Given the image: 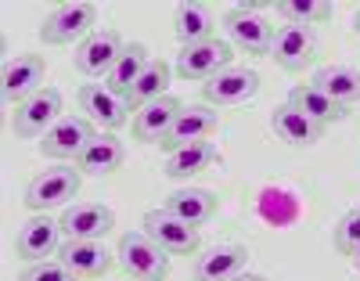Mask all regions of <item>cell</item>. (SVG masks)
Listing matches in <instances>:
<instances>
[{"label": "cell", "mask_w": 360, "mask_h": 281, "mask_svg": "<svg viewBox=\"0 0 360 281\" xmlns=\"http://www.w3.org/2000/svg\"><path fill=\"white\" fill-rule=\"evenodd\" d=\"M115 260L134 281H166L169 274V253H162L144 231H130L119 238Z\"/></svg>", "instance_id": "obj_1"}, {"label": "cell", "mask_w": 360, "mask_h": 281, "mask_svg": "<svg viewBox=\"0 0 360 281\" xmlns=\"http://www.w3.org/2000/svg\"><path fill=\"white\" fill-rule=\"evenodd\" d=\"M231 58H234V47L227 40L188 44V47H180V54H176V76L180 80H195V83H209L224 69H231Z\"/></svg>", "instance_id": "obj_2"}, {"label": "cell", "mask_w": 360, "mask_h": 281, "mask_svg": "<svg viewBox=\"0 0 360 281\" xmlns=\"http://www.w3.org/2000/svg\"><path fill=\"white\" fill-rule=\"evenodd\" d=\"M76 101H79L83 115L94 123V127L108 130V134L130 123V108H134V105H130L119 90H112L108 83H86V87H79Z\"/></svg>", "instance_id": "obj_3"}, {"label": "cell", "mask_w": 360, "mask_h": 281, "mask_svg": "<svg viewBox=\"0 0 360 281\" xmlns=\"http://www.w3.org/2000/svg\"><path fill=\"white\" fill-rule=\"evenodd\" d=\"M94 22H98V8L86 4V0H79V4H62L44 18L40 37H44V44H83L94 33Z\"/></svg>", "instance_id": "obj_4"}, {"label": "cell", "mask_w": 360, "mask_h": 281, "mask_svg": "<svg viewBox=\"0 0 360 281\" xmlns=\"http://www.w3.org/2000/svg\"><path fill=\"white\" fill-rule=\"evenodd\" d=\"M224 29L231 37V47H242L245 54H270V44H274V25L259 15L256 4L231 8L224 15Z\"/></svg>", "instance_id": "obj_5"}, {"label": "cell", "mask_w": 360, "mask_h": 281, "mask_svg": "<svg viewBox=\"0 0 360 281\" xmlns=\"http://www.w3.org/2000/svg\"><path fill=\"white\" fill-rule=\"evenodd\" d=\"M144 235L152 238L169 256H191L198 253V227L184 224L169 209H148L144 213Z\"/></svg>", "instance_id": "obj_6"}, {"label": "cell", "mask_w": 360, "mask_h": 281, "mask_svg": "<svg viewBox=\"0 0 360 281\" xmlns=\"http://www.w3.org/2000/svg\"><path fill=\"white\" fill-rule=\"evenodd\" d=\"M44 76H47V61L44 54H18L4 65V76H0V94H4L8 105H22L33 94L44 90Z\"/></svg>", "instance_id": "obj_7"}, {"label": "cell", "mask_w": 360, "mask_h": 281, "mask_svg": "<svg viewBox=\"0 0 360 281\" xmlns=\"http://www.w3.org/2000/svg\"><path fill=\"white\" fill-rule=\"evenodd\" d=\"M79 184H83V173L79 170H47V173L29 180L25 206L33 209V213H47L54 206H65L69 199L79 195Z\"/></svg>", "instance_id": "obj_8"}, {"label": "cell", "mask_w": 360, "mask_h": 281, "mask_svg": "<svg viewBox=\"0 0 360 281\" xmlns=\"http://www.w3.org/2000/svg\"><path fill=\"white\" fill-rule=\"evenodd\" d=\"M62 119V94L54 87H44L29 101H22L11 115V130L18 137H44L54 123Z\"/></svg>", "instance_id": "obj_9"}, {"label": "cell", "mask_w": 360, "mask_h": 281, "mask_svg": "<svg viewBox=\"0 0 360 281\" xmlns=\"http://www.w3.org/2000/svg\"><path fill=\"white\" fill-rule=\"evenodd\" d=\"M220 127V112L213 105H184L176 112L169 134L162 137V148L166 155L176 151V148H188V144H198V141H209Z\"/></svg>", "instance_id": "obj_10"}, {"label": "cell", "mask_w": 360, "mask_h": 281, "mask_svg": "<svg viewBox=\"0 0 360 281\" xmlns=\"http://www.w3.org/2000/svg\"><path fill=\"white\" fill-rule=\"evenodd\" d=\"M94 137H98V130L86 115H62L44 134L40 148H44V155H51V159H79Z\"/></svg>", "instance_id": "obj_11"}, {"label": "cell", "mask_w": 360, "mask_h": 281, "mask_svg": "<svg viewBox=\"0 0 360 281\" xmlns=\"http://www.w3.org/2000/svg\"><path fill=\"white\" fill-rule=\"evenodd\" d=\"M123 37L115 33V29H94L79 47H76V69L83 73V76H94V80H108V73L115 69V61H119V54H123Z\"/></svg>", "instance_id": "obj_12"}, {"label": "cell", "mask_w": 360, "mask_h": 281, "mask_svg": "<svg viewBox=\"0 0 360 281\" xmlns=\"http://www.w3.org/2000/svg\"><path fill=\"white\" fill-rule=\"evenodd\" d=\"M259 94V73L252 69H224L209 83H202V101L213 108H231V105H245Z\"/></svg>", "instance_id": "obj_13"}, {"label": "cell", "mask_w": 360, "mask_h": 281, "mask_svg": "<svg viewBox=\"0 0 360 281\" xmlns=\"http://www.w3.org/2000/svg\"><path fill=\"white\" fill-rule=\"evenodd\" d=\"M58 224H62V235L72 242H101L115 227V213L101 202H79L58 216Z\"/></svg>", "instance_id": "obj_14"}, {"label": "cell", "mask_w": 360, "mask_h": 281, "mask_svg": "<svg viewBox=\"0 0 360 281\" xmlns=\"http://www.w3.org/2000/svg\"><path fill=\"white\" fill-rule=\"evenodd\" d=\"M317 54V37L310 25H281L270 44V58L278 61L285 73H299L307 69Z\"/></svg>", "instance_id": "obj_15"}, {"label": "cell", "mask_w": 360, "mask_h": 281, "mask_svg": "<svg viewBox=\"0 0 360 281\" xmlns=\"http://www.w3.org/2000/svg\"><path fill=\"white\" fill-rule=\"evenodd\" d=\"M58 235H62V224L51 220V216H33L25 220L15 235V253L25 260V263H44L47 256H54L58 249Z\"/></svg>", "instance_id": "obj_16"}, {"label": "cell", "mask_w": 360, "mask_h": 281, "mask_svg": "<svg viewBox=\"0 0 360 281\" xmlns=\"http://www.w3.org/2000/svg\"><path fill=\"white\" fill-rule=\"evenodd\" d=\"M245 263H249L245 245H234V242L209 245L195 260V281H231V277H238L245 270Z\"/></svg>", "instance_id": "obj_17"}, {"label": "cell", "mask_w": 360, "mask_h": 281, "mask_svg": "<svg viewBox=\"0 0 360 281\" xmlns=\"http://www.w3.org/2000/svg\"><path fill=\"white\" fill-rule=\"evenodd\" d=\"M184 108L176 98H155V101H148V105H141L137 108V115H134V141H148V144H162V137L169 134V127H173V119H176V112Z\"/></svg>", "instance_id": "obj_18"}, {"label": "cell", "mask_w": 360, "mask_h": 281, "mask_svg": "<svg viewBox=\"0 0 360 281\" xmlns=\"http://www.w3.org/2000/svg\"><path fill=\"white\" fill-rule=\"evenodd\" d=\"M112 256L105 249V242H65L62 249H58V260H62L76 277H101L108 267H112Z\"/></svg>", "instance_id": "obj_19"}, {"label": "cell", "mask_w": 360, "mask_h": 281, "mask_svg": "<svg viewBox=\"0 0 360 281\" xmlns=\"http://www.w3.org/2000/svg\"><path fill=\"white\" fill-rule=\"evenodd\" d=\"M217 206H220V199L209 187H184V192H173L162 209H169L173 216H180L191 227H202L217 216Z\"/></svg>", "instance_id": "obj_20"}, {"label": "cell", "mask_w": 360, "mask_h": 281, "mask_svg": "<svg viewBox=\"0 0 360 281\" xmlns=\"http://www.w3.org/2000/svg\"><path fill=\"white\" fill-rule=\"evenodd\" d=\"M127 159V148L115 134H98L94 141L86 144V151L76 159V170L79 173H90V177H108L123 166Z\"/></svg>", "instance_id": "obj_21"}, {"label": "cell", "mask_w": 360, "mask_h": 281, "mask_svg": "<svg viewBox=\"0 0 360 281\" xmlns=\"http://www.w3.org/2000/svg\"><path fill=\"white\" fill-rule=\"evenodd\" d=\"M288 105H292L295 112H303L310 123H317V127H332V123L346 119V108L335 105L332 98H328V94H321L314 83L292 87V90H288Z\"/></svg>", "instance_id": "obj_22"}, {"label": "cell", "mask_w": 360, "mask_h": 281, "mask_svg": "<svg viewBox=\"0 0 360 281\" xmlns=\"http://www.w3.org/2000/svg\"><path fill=\"white\" fill-rule=\"evenodd\" d=\"M314 87L321 94H328L335 105L349 108L353 101H360V69H353V65H321L314 73Z\"/></svg>", "instance_id": "obj_23"}, {"label": "cell", "mask_w": 360, "mask_h": 281, "mask_svg": "<svg viewBox=\"0 0 360 281\" xmlns=\"http://www.w3.org/2000/svg\"><path fill=\"white\" fill-rule=\"evenodd\" d=\"M270 127H274V134H278L285 144H292V148H310V144H317L321 134H324V127L310 123L303 112H295L292 105H281V108L270 112Z\"/></svg>", "instance_id": "obj_24"}, {"label": "cell", "mask_w": 360, "mask_h": 281, "mask_svg": "<svg viewBox=\"0 0 360 281\" xmlns=\"http://www.w3.org/2000/svg\"><path fill=\"white\" fill-rule=\"evenodd\" d=\"M173 33L180 44H202V40H217V18L205 4H180L173 11Z\"/></svg>", "instance_id": "obj_25"}, {"label": "cell", "mask_w": 360, "mask_h": 281, "mask_svg": "<svg viewBox=\"0 0 360 281\" xmlns=\"http://www.w3.org/2000/svg\"><path fill=\"white\" fill-rule=\"evenodd\" d=\"M220 163V148L213 141H198V144H188V148H176L166 155V177H195L209 166H217Z\"/></svg>", "instance_id": "obj_26"}, {"label": "cell", "mask_w": 360, "mask_h": 281, "mask_svg": "<svg viewBox=\"0 0 360 281\" xmlns=\"http://www.w3.org/2000/svg\"><path fill=\"white\" fill-rule=\"evenodd\" d=\"M148 61H152V54H148L144 44H127L123 54H119V61H115V69L108 73V87L127 98V90L141 80V73L148 69Z\"/></svg>", "instance_id": "obj_27"}, {"label": "cell", "mask_w": 360, "mask_h": 281, "mask_svg": "<svg viewBox=\"0 0 360 281\" xmlns=\"http://www.w3.org/2000/svg\"><path fill=\"white\" fill-rule=\"evenodd\" d=\"M169 65H166V61L162 58H152V61H148V69L141 73V80L127 90V101L130 105H148V101H155V98H166V87H169Z\"/></svg>", "instance_id": "obj_28"}, {"label": "cell", "mask_w": 360, "mask_h": 281, "mask_svg": "<svg viewBox=\"0 0 360 281\" xmlns=\"http://www.w3.org/2000/svg\"><path fill=\"white\" fill-rule=\"evenodd\" d=\"M278 15L288 18V25H317L324 18H332V4H324V0H281L274 4Z\"/></svg>", "instance_id": "obj_29"}, {"label": "cell", "mask_w": 360, "mask_h": 281, "mask_svg": "<svg viewBox=\"0 0 360 281\" xmlns=\"http://www.w3.org/2000/svg\"><path fill=\"white\" fill-rule=\"evenodd\" d=\"M335 245H339V253H346V256L360 253V206L349 209L335 224Z\"/></svg>", "instance_id": "obj_30"}, {"label": "cell", "mask_w": 360, "mask_h": 281, "mask_svg": "<svg viewBox=\"0 0 360 281\" xmlns=\"http://www.w3.org/2000/svg\"><path fill=\"white\" fill-rule=\"evenodd\" d=\"M18 281H79L62 260H44V263H29Z\"/></svg>", "instance_id": "obj_31"}, {"label": "cell", "mask_w": 360, "mask_h": 281, "mask_svg": "<svg viewBox=\"0 0 360 281\" xmlns=\"http://www.w3.org/2000/svg\"><path fill=\"white\" fill-rule=\"evenodd\" d=\"M231 281H270V277H263V274H249V270H242L238 277H231Z\"/></svg>", "instance_id": "obj_32"}, {"label": "cell", "mask_w": 360, "mask_h": 281, "mask_svg": "<svg viewBox=\"0 0 360 281\" xmlns=\"http://www.w3.org/2000/svg\"><path fill=\"white\" fill-rule=\"evenodd\" d=\"M353 29H356V33H360V11H356V18H353Z\"/></svg>", "instance_id": "obj_33"}]
</instances>
